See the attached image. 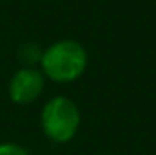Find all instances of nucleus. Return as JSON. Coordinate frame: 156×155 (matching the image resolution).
Segmentation results:
<instances>
[{"instance_id": "2", "label": "nucleus", "mask_w": 156, "mask_h": 155, "mask_svg": "<svg viewBox=\"0 0 156 155\" xmlns=\"http://www.w3.org/2000/svg\"><path fill=\"white\" fill-rule=\"evenodd\" d=\"M80 108L75 100L64 95H56L49 99L40 115V124L45 137L56 144H66L76 135L80 128Z\"/></svg>"}, {"instance_id": "1", "label": "nucleus", "mask_w": 156, "mask_h": 155, "mask_svg": "<svg viewBox=\"0 0 156 155\" xmlns=\"http://www.w3.org/2000/svg\"><path fill=\"white\" fill-rule=\"evenodd\" d=\"M87 68L85 47L71 39L58 40L42 51L40 71L56 84H69L83 75Z\"/></svg>"}, {"instance_id": "3", "label": "nucleus", "mask_w": 156, "mask_h": 155, "mask_svg": "<svg viewBox=\"0 0 156 155\" xmlns=\"http://www.w3.org/2000/svg\"><path fill=\"white\" fill-rule=\"evenodd\" d=\"M45 86V77L37 68H20L13 73L7 86L9 99L15 104L26 106L38 99Z\"/></svg>"}, {"instance_id": "4", "label": "nucleus", "mask_w": 156, "mask_h": 155, "mask_svg": "<svg viewBox=\"0 0 156 155\" xmlns=\"http://www.w3.org/2000/svg\"><path fill=\"white\" fill-rule=\"evenodd\" d=\"M42 51L44 49H40V46L33 44V42L22 44L18 49V60L24 64V68H35V64H40Z\"/></svg>"}, {"instance_id": "5", "label": "nucleus", "mask_w": 156, "mask_h": 155, "mask_svg": "<svg viewBox=\"0 0 156 155\" xmlns=\"http://www.w3.org/2000/svg\"><path fill=\"white\" fill-rule=\"evenodd\" d=\"M0 155H29V152L15 142H4L0 144Z\"/></svg>"}]
</instances>
